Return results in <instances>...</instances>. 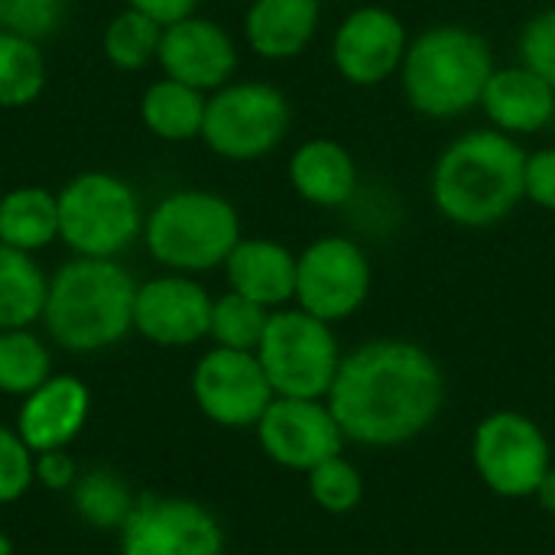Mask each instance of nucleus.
I'll return each mask as SVG.
<instances>
[{"instance_id":"obj_1","label":"nucleus","mask_w":555,"mask_h":555,"mask_svg":"<svg viewBox=\"0 0 555 555\" xmlns=\"http://www.w3.org/2000/svg\"><path fill=\"white\" fill-rule=\"evenodd\" d=\"M446 400V377L436 358L403 338L367 341L341 358L328 406L361 446H400L433 426Z\"/></svg>"},{"instance_id":"obj_2","label":"nucleus","mask_w":555,"mask_h":555,"mask_svg":"<svg viewBox=\"0 0 555 555\" xmlns=\"http://www.w3.org/2000/svg\"><path fill=\"white\" fill-rule=\"evenodd\" d=\"M527 150L520 140L478 127L459 133L433 166V205L459 228H491L517 211Z\"/></svg>"},{"instance_id":"obj_3","label":"nucleus","mask_w":555,"mask_h":555,"mask_svg":"<svg viewBox=\"0 0 555 555\" xmlns=\"http://www.w3.org/2000/svg\"><path fill=\"white\" fill-rule=\"evenodd\" d=\"M137 280L120 260L72 257L49 276L42 325L49 338L75 354H94L133 328Z\"/></svg>"},{"instance_id":"obj_4","label":"nucleus","mask_w":555,"mask_h":555,"mask_svg":"<svg viewBox=\"0 0 555 555\" xmlns=\"http://www.w3.org/2000/svg\"><path fill=\"white\" fill-rule=\"evenodd\" d=\"M494 68V49L478 29L465 23H436L410 39L400 85L416 114L455 120L481 107Z\"/></svg>"},{"instance_id":"obj_5","label":"nucleus","mask_w":555,"mask_h":555,"mask_svg":"<svg viewBox=\"0 0 555 555\" xmlns=\"http://www.w3.org/2000/svg\"><path fill=\"white\" fill-rule=\"evenodd\" d=\"M241 237L234 202L208 189H176L163 195L143 221V244L169 273L195 276L218 270Z\"/></svg>"},{"instance_id":"obj_6","label":"nucleus","mask_w":555,"mask_h":555,"mask_svg":"<svg viewBox=\"0 0 555 555\" xmlns=\"http://www.w3.org/2000/svg\"><path fill=\"white\" fill-rule=\"evenodd\" d=\"M59 241L75 257L117 260L143 237V202L137 189L104 169L72 176L59 192Z\"/></svg>"},{"instance_id":"obj_7","label":"nucleus","mask_w":555,"mask_h":555,"mask_svg":"<svg viewBox=\"0 0 555 555\" xmlns=\"http://www.w3.org/2000/svg\"><path fill=\"white\" fill-rule=\"evenodd\" d=\"M293 127L289 98L270 81H228L208 94L202 143L228 163H257L270 156Z\"/></svg>"},{"instance_id":"obj_8","label":"nucleus","mask_w":555,"mask_h":555,"mask_svg":"<svg viewBox=\"0 0 555 555\" xmlns=\"http://www.w3.org/2000/svg\"><path fill=\"white\" fill-rule=\"evenodd\" d=\"M257 358L273 393L299 400L328 397L341 367V351L332 325L299 306L270 312Z\"/></svg>"},{"instance_id":"obj_9","label":"nucleus","mask_w":555,"mask_h":555,"mask_svg":"<svg viewBox=\"0 0 555 555\" xmlns=\"http://www.w3.org/2000/svg\"><path fill=\"white\" fill-rule=\"evenodd\" d=\"M374 283L367 250L348 234H325L296 254V306L322 322L354 315Z\"/></svg>"},{"instance_id":"obj_10","label":"nucleus","mask_w":555,"mask_h":555,"mask_svg":"<svg viewBox=\"0 0 555 555\" xmlns=\"http://www.w3.org/2000/svg\"><path fill=\"white\" fill-rule=\"evenodd\" d=\"M406 23L380 3H361L332 33V65L354 88H377L400 75L410 49Z\"/></svg>"},{"instance_id":"obj_11","label":"nucleus","mask_w":555,"mask_h":555,"mask_svg":"<svg viewBox=\"0 0 555 555\" xmlns=\"http://www.w3.org/2000/svg\"><path fill=\"white\" fill-rule=\"evenodd\" d=\"M192 397L211 423L244 429L260 423L276 393L257 351H231L215 345L192 371Z\"/></svg>"},{"instance_id":"obj_12","label":"nucleus","mask_w":555,"mask_h":555,"mask_svg":"<svg viewBox=\"0 0 555 555\" xmlns=\"http://www.w3.org/2000/svg\"><path fill=\"white\" fill-rule=\"evenodd\" d=\"M475 465L485 485L501 498L537 494L550 465V442L540 426L520 413H494L475 433Z\"/></svg>"},{"instance_id":"obj_13","label":"nucleus","mask_w":555,"mask_h":555,"mask_svg":"<svg viewBox=\"0 0 555 555\" xmlns=\"http://www.w3.org/2000/svg\"><path fill=\"white\" fill-rule=\"evenodd\" d=\"M224 533L189 498H137L120 527V555H221Z\"/></svg>"},{"instance_id":"obj_14","label":"nucleus","mask_w":555,"mask_h":555,"mask_svg":"<svg viewBox=\"0 0 555 555\" xmlns=\"http://www.w3.org/2000/svg\"><path fill=\"white\" fill-rule=\"evenodd\" d=\"M257 436L263 452L293 472H312L315 465L341 455L345 433L322 400L299 397H273L267 413L257 423Z\"/></svg>"},{"instance_id":"obj_15","label":"nucleus","mask_w":555,"mask_h":555,"mask_svg":"<svg viewBox=\"0 0 555 555\" xmlns=\"http://www.w3.org/2000/svg\"><path fill=\"white\" fill-rule=\"evenodd\" d=\"M211 296L189 273H163L137 283L133 332L159 348H189L208 338Z\"/></svg>"},{"instance_id":"obj_16","label":"nucleus","mask_w":555,"mask_h":555,"mask_svg":"<svg viewBox=\"0 0 555 555\" xmlns=\"http://www.w3.org/2000/svg\"><path fill=\"white\" fill-rule=\"evenodd\" d=\"M237 62L241 55L234 36L208 16L192 13L163 26L156 65L163 68L166 78H176L211 94L234 81Z\"/></svg>"},{"instance_id":"obj_17","label":"nucleus","mask_w":555,"mask_h":555,"mask_svg":"<svg viewBox=\"0 0 555 555\" xmlns=\"http://www.w3.org/2000/svg\"><path fill=\"white\" fill-rule=\"evenodd\" d=\"M481 111L488 127L520 140L543 133L555 120V88L527 65H504L485 85Z\"/></svg>"},{"instance_id":"obj_18","label":"nucleus","mask_w":555,"mask_h":555,"mask_svg":"<svg viewBox=\"0 0 555 555\" xmlns=\"http://www.w3.org/2000/svg\"><path fill=\"white\" fill-rule=\"evenodd\" d=\"M88 410H91L88 387L72 374H59L23 397L16 433L36 455L65 449L85 429Z\"/></svg>"},{"instance_id":"obj_19","label":"nucleus","mask_w":555,"mask_h":555,"mask_svg":"<svg viewBox=\"0 0 555 555\" xmlns=\"http://www.w3.org/2000/svg\"><path fill=\"white\" fill-rule=\"evenodd\" d=\"M322 26V0H250L244 42L257 59L289 62L302 55Z\"/></svg>"},{"instance_id":"obj_20","label":"nucleus","mask_w":555,"mask_h":555,"mask_svg":"<svg viewBox=\"0 0 555 555\" xmlns=\"http://www.w3.org/2000/svg\"><path fill=\"white\" fill-rule=\"evenodd\" d=\"M228 286L276 312L296 299V254L270 237H241L224 260Z\"/></svg>"},{"instance_id":"obj_21","label":"nucleus","mask_w":555,"mask_h":555,"mask_svg":"<svg viewBox=\"0 0 555 555\" xmlns=\"http://www.w3.org/2000/svg\"><path fill=\"white\" fill-rule=\"evenodd\" d=\"M293 192L315 208H345L358 195V163L351 150L328 137L299 143L286 163Z\"/></svg>"},{"instance_id":"obj_22","label":"nucleus","mask_w":555,"mask_h":555,"mask_svg":"<svg viewBox=\"0 0 555 555\" xmlns=\"http://www.w3.org/2000/svg\"><path fill=\"white\" fill-rule=\"evenodd\" d=\"M208 94L176 78H156L140 94V120L163 143H189L202 137Z\"/></svg>"},{"instance_id":"obj_23","label":"nucleus","mask_w":555,"mask_h":555,"mask_svg":"<svg viewBox=\"0 0 555 555\" xmlns=\"http://www.w3.org/2000/svg\"><path fill=\"white\" fill-rule=\"evenodd\" d=\"M59 241V198L46 185H16L0 195V244L36 254Z\"/></svg>"},{"instance_id":"obj_24","label":"nucleus","mask_w":555,"mask_h":555,"mask_svg":"<svg viewBox=\"0 0 555 555\" xmlns=\"http://www.w3.org/2000/svg\"><path fill=\"white\" fill-rule=\"evenodd\" d=\"M49 276L33 254L0 244V332L42 322Z\"/></svg>"},{"instance_id":"obj_25","label":"nucleus","mask_w":555,"mask_h":555,"mask_svg":"<svg viewBox=\"0 0 555 555\" xmlns=\"http://www.w3.org/2000/svg\"><path fill=\"white\" fill-rule=\"evenodd\" d=\"M49 62L36 39L0 29V107L16 111L42 98Z\"/></svg>"},{"instance_id":"obj_26","label":"nucleus","mask_w":555,"mask_h":555,"mask_svg":"<svg viewBox=\"0 0 555 555\" xmlns=\"http://www.w3.org/2000/svg\"><path fill=\"white\" fill-rule=\"evenodd\" d=\"M159 39H163V23L153 16L124 7L114 13L101 33V52L104 59L120 68V72H140L159 55Z\"/></svg>"},{"instance_id":"obj_27","label":"nucleus","mask_w":555,"mask_h":555,"mask_svg":"<svg viewBox=\"0 0 555 555\" xmlns=\"http://www.w3.org/2000/svg\"><path fill=\"white\" fill-rule=\"evenodd\" d=\"M137 498L130 494L127 481L111 468H94L88 475H78L72 485V507L88 527L98 530H120L130 517Z\"/></svg>"},{"instance_id":"obj_28","label":"nucleus","mask_w":555,"mask_h":555,"mask_svg":"<svg viewBox=\"0 0 555 555\" xmlns=\"http://www.w3.org/2000/svg\"><path fill=\"white\" fill-rule=\"evenodd\" d=\"M52 377V354L29 328L0 332V393L26 397Z\"/></svg>"},{"instance_id":"obj_29","label":"nucleus","mask_w":555,"mask_h":555,"mask_svg":"<svg viewBox=\"0 0 555 555\" xmlns=\"http://www.w3.org/2000/svg\"><path fill=\"white\" fill-rule=\"evenodd\" d=\"M270 322V309L257 306L254 299L228 289L224 296H218L211 302V325H208V338H215L218 348H231V351H257L260 338L267 332Z\"/></svg>"},{"instance_id":"obj_30","label":"nucleus","mask_w":555,"mask_h":555,"mask_svg":"<svg viewBox=\"0 0 555 555\" xmlns=\"http://www.w3.org/2000/svg\"><path fill=\"white\" fill-rule=\"evenodd\" d=\"M309 494L312 501L328 511V514H348L361 504V494H364V485H361V475L354 465H348L341 455L315 465L309 472Z\"/></svg>"},{"instance_id":"obj_31","label":"nucleus","mask_w":555,"mask_h":555,"mask_svg":"<svg viewBox=\"0 0 555 555\" xmlns=\"http://www.w3.org/2000/svg\"><path fill=\"white\" fill-rule=\"evenodd\" d=\"M65 0H0V29L42 42L59 29Z\"/></svg>"},{"instance_id":"obj_32","label":"nucleus","mask_w":555,"mask_h":555,"mask_svg":"<svg viewBox=\"0 0 555 555\" xmlns=\"http://www.w3.org/2000/svg\"><path fill=\"white\" fill-rule=\"evenodd\" d=\"M36 481V452L16 429L0 426V504L20 501Z\"/></svg>"},{"instance_id":"obj_33","label":"nucleus","mask_w":555,"mask_h":555,"mask_svg":"<svg viewBox=\"0 0 555 555\" xmlns=\"http://www.w3.org/2000/svg\"><path fill=\"white\" fill-rule=\"evenodd\" d=\"M517 62L555 88V7L533 13L517 39Z\"/></svg>"},{"instance_id":"obj_34","label":"nucleus","mask_w":555,"mask_h":555,"mask_svg":"<svg viewBox=\"0 0 555 555\" xmlns=\"http://www.w3.org/2000/svg\"><path fill=\"white\" fill-rule=\"evenodd\" d=\"M524 195L537 208L555 211V146H540V150L527 153Z\"/></svg>"},{"instance_id":"obj_35","label":"nucleus","mask_w":555,"mask_h":555,"mask_svg":"<svg viewBox=\"0 0 555 555\" xmlns=\"http://www.w3.org/2000/svg\"><path fill=\"white\" fill-rule=\"evenodd\" d=\"M36 481H42L49 491H72V485L78 481V468L65 449L39 452L36 455Z\"/></svg>"},{"instance_id":"obj_36","label":"nucleus","mask_w":555,"mask_h":555,"mask_svg":"<svg viewBox=\"0 0 555 555\" xmlns=\"http://www.w3.org/2000/svg\"><path fill=\"white\" fill-rule=\"evenodd\" d=\"M198 3H202V0H124V7L153 16V20L163 23V26L182 20V16H192V13L198 10Z\"/></svg>"},{"instance_id":"obj_37","label":"nucleus","mask_w":555,"mask_h":555,"mask_svg":"<svg viewBox=\"0 0 555 555\" xmlns=\"http://www.w3.org/2000/svg\"><path fill=\"white\" fill-rule=\"evenodd\" d=\"M537 498H540V504H543L546 511H553L555 514V468H550V472H546V478L540 481Z\"/></svg>"},{"instance_id":"obj_38","label":"nucleus","mask_w":555,"mask_h":555,"mask_svg":"<svg viewBox=\"0 0 555 555\" xmlns=\"http://www.w3.org/2000/svg\"><path fill=\"white\" fill-rule=\"evenodd\" d=\"M0 555H13V546H10V540L0 533Z\"/></svg>"},{"instance_id":"obj_39","label":"nucleus","mask_w":555,"mask_h":555,"mask_svg":"<svg viewBox=\"0 0 555 555\" xmlns=\"http://www.w3.org/2000/svg\"><path fill=\"white\" fill-rule=\"evenodd\" d=\"M237 3H250V0H237Z\"/></svg>"}]
</instances>
